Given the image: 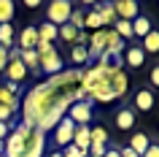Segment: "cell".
Here are the masks:
<instances>
[{"mask_svg": "<svg viewBox=\"0 0 159 157\" xmlns=\"http://www.w3.org/2000/svg\"><path fill=\"white\" fill-rule=\"evenodd\" d=\"M81 79H84V71L73 68V71H62L57 76H49L46 81L35 84L22 100V122L19 125L38 127L43 135L54 130L59 119L67 114L70 103L86 100L84 90H81Z\"/></svg>", "mask_w": 159, "mask_h": 157, "instance_id": "1", "label": "cell"}, {"mask_svg": "<svg viewBox=\"0 0 159 157\" xmlns=\"http://www.w3.org/2000/svg\"><path fill=\"white\" fill-rule=\"evenodd\" d=\"M81 90H84L89 103H94V100L97 103H111V100H119V98L127 95V90H129V76L116 65L97 62L94 68L84 71Z\"/></svg>", "mask_w": 159, "mask_h": 157, "instance_id": "2", "label": "cell"}, {"mask_svg": "<svg viewBox=\"0 0 159 157\" xmlns=\"http://www.w3.org/2000/svg\"><path fill=\"white\" fill-rule=\"evenodd\" d=\"M43 146H46V135L38 127L16 125L11 127L3 144V157H43Z\"/></svg>", "mask_w": 159, "mask_h": 157, "instance_id": "3", "label": "cell"}, {"mask_svg": "<svg viewBox=\"0 0 159 157\" xmlns=\"http://www.w3.org/2000/svg\"><path fill=\"white\" fill-rule=\"evenodd\" d=\"M35 52H38V71H46L49 76L62 73V57L57 54L54 46H49V43H38Z\"/></svg>", "mask_w": 159, "mask_h": 157, "instance_id": "4", "label": "cell"}, {"mask_svg": "<svg viewBox=\"0 0 159 157\" xmlns=\"http://www.w3.org/2000/svg\"><path fill=\"white\" fill-rule=\"evenodd\" d=\"M70 14H73V3H67V0H54V3H49V8H46L49 25H54V27L67 25Z\"/></svg>", "mask_w": 159, "mask_h": 157, "instance_id": "5", "label": "cell"}, {"mask_svg": "<svg viewBox=\"0 0 159 157\" xmlns=\"http://www.w3.org/2000/svg\"><path fill=\"white\" fill-rule=\"evenodd\" d=\"M65 116L73 125H89V119H92V103L89 100H75V103H70Z\"/></svg>", "mask_w": 159, "mask_h": 157, "instance_id": "6", "label": "cell"}, {"mask_svg": "<svg viewBox=\"0 0 159 157\" xmlns=\"http://www.w3.org/2000/svg\"><path fill=\"white\" fill-rule=\"evenodd\" d=\"M73 130H75V125L67 119V116H62L59 119V125L54 127V144L59 146V152L67 146V144H73Z\"/></svg>", "mask_w": 159, "mask_h": 157, "instance_id": "7", "label": "cell"}, {"mask_svg": "<svg viewBox=\"0 0 159 157\" xmlns=\"http://www.w3.org/2000/svg\"><path fill=\"white\" fill-rule=\"evenodd\" d=\"M113 6V14L116 19H124V22H132L138 17V3L135 0H119V3H111Z\"/></svg>", "mask_w": 159, "mask_h": 157, "instance_id": "8", "label": "cell"}, {"mask_svg": "<svg viewBox=\"0 0 159 157\" xmlns=\"http://www.w3.org/2000/svg\"><path fill=\"white\" fill-rule=\"evenodd\" d=\"M3 73L8 76V81H11V84H19V81H25V79H27V68L22 65V60H19V57H11Z\"/></svg>", "mask_w": 159, "mask_h": 157, "instance_id": "9", "label": "cell"}, {"mask_svg": "<svg viewBox=\"0 0 159 157\" xmlns=\"http://www.w3.org/2000/svg\"><path fill=\"white\" fill-rule=\"evenodd\" d=\"M127 68H143V62H146V52L140 49V46H127L124 49V60H121Z\"/></svg>", "mask_w": 159, "mask_h": 157, "instance_id": "10", "label": "cell"}, {"mask_svg": "<svg viewBox=\"0 0 159 157\" xmlns=\"http://www.w3.org/2000/svg\"><path fill=\"white\" fill-rule=\"evenodd\" d=\"M19 46H22L19 52H30V49H35V46H38V27L27 25L25 30L19 33Z\"/></svg>", "mask_w": 159, "mask_h": 157, "instance_id": "11", "label": "cell"}, {"mask_svg": "<svg viewBox=\"0 0 159 157\" xmlns=\"http://www.w3.org/2000/svg\"><path fill=\"white\" fill-rule=\"evenodd\" d=\"M16 92H19V87L16 84H6V87H0V106H6V108H11V111H16Z\"/></svg>", "mask_w": 159, "mask_h": 157, "instance_id": "12", "label": "cell"}, {"mask_svg": "<svg viewBox=\"0 0 159 157\" xmlns=\"http://www.w3.org/2000/svg\"><path fill=\"white\" fill-rule=\"evenodd\" d=\"M124 49H127V43L113 33V27L105 30V54H121Z\"/></svg>", "mask_w": 159, "mask_h": 157, "instance_id": "13", "label": "cell"}, {"mask_svg": "<svg viewBox=\"0 0 159 157\" xmlns=\"http://www.w3.org/2000/svg\"><path fill=\"white\" fill-rule=\"evenodd\" d=\"M94 14L100 17V22H102V30H105V25H113L116 22V14H113V6L111 3H94Z\"/></svg>", "mask_w": 159, "mask_h": 157, "instance_id": "14", "label": "cell"}, {"mask_svg": "<svg viewBox=\"0 0 159 157\" xmlns=\"http://www.w3.org/2000/svg\"><path fill=\"white\" fill-rule=\"evenodd\" d=\"M73 146L78 149H89V125H75V130H73Z\"/></svg>", "mask_w": 159, "mask_h": 157, "instance_id": "15", "label": "cell"}, {"mask_svg": "<svg viewBox=\"0 0 159 157\" xmlns=\"http://www.w3.org/2000/svg\"><path fill=\"white\" fill-rule=\"evenodd\" d=\"M135 108L138 111H151L154 108V92L151 90H138V95H135Z\"/></svg>", "mask_w": 159, "mask_h": 157, "instance_id": "16", "label": "cell"}, {"mask_svg": "<svg viewBox=\"0 0 159 157\" xmlns=\"http://www.w3.org/2000/svg\"><path fill=\"white\" fill-rule=\"evenodd\" d=\"M154 27H151V19L143 17V14H138V17L132 19V35H138V38H143V35H148Z\"/></svg>", "mask_w": 159, "mask_h": 157, "instance_id": "17", "label": "cell"}, {"mask_svg": "<svg viewBox=\"0 0 159 157\" xmlns=\"http://www.w3.org/2000/svg\"><path fill=\"white\" fill-rule=\"evenodd\" d=\"M148 146H151V141H148V135H146V133H135L132 138H129V149H132L138 157H140Z\"/></svg>", "mask_w": 159, "mask_h": 157, "instance_id": "18", "label": "cell"}, {"mask_svg": "<svg viewBox=\"0 0 159 157\" xmlns=\"http://www.w3.org/2000/svg\"><path fill=\"white\" fill-rule=\"evenodd\" d=\"M57 41V27L54 25H49V22H46V25H41L38 27V43H54Z\"/></svg>", "mask_w": 159, "mask_h": 157, "instance_id": "19", "label": "cell"}, {"mask_svg": "<svg viewBox=\"0 0 159 157\" xmlns=\"http://www.w3.org/2000/svg\"><path fill=\"white\" fill-rule=\"evenodd\" d=\"M135 125V111L132 108H121L116 114V127H121V130H129Z\"/></svg>", "mask_w": 159, "mask_h": 157, "instance_id": "20", "label": "cell"}, {"mask_svg": "<svg viewBox=\"0 0 159 157\" xmlns=\"http://www.w3.org/2000/svg\"><path fill=\"white\" fill-rule=\"evenodd\" d=\"M146 54H154V52H159V33L157 30H151L148 35H143V46H140Z\"/></svg>", "mask_w": 159, "mask_h": 157, "instance_id": "21", "label": "cell"}, {"mask_svg": "<svg viewBox=\"0 0 159 157\" xmlns=\"http://www.w3.org/2000/svg\"><path fill=\"white\" fill-rule=\"evenodd\" d=\"M70 62H73V65H84V62H89L86 46H78V43H73V46H70Z\"/></svg>", "mask_w": 159, "mask_h": 157, "instance_id": "22", "label": "cell"}, {"mask_svg": "<svg viewBox=\"0 0 159 157\" xmlns=\"http://www.w3.org/2000/svg\"><path fill=\"white\" fill-rule=\"evenodd\" d=\"M57 38H62V41H67L73 46V43L78 41V30H75L73 25H62V27H57Z\"/></svg>", "mask_w": 159, "mask_h": 157, "instance_id": "23", "label": "cell"}, {"mask_svg": "<svg viewBox=\"0 0 159 157\" xmlns=\"http://www.w3.org/2000/svg\"><path fill=\"white\" fill-rule=\"evenodd\" d=\"M89 144H108V130H105L102 125L89 127Z\"/></svg>", "mask_w": 159, "mask_h": 157, "instance_id": "24", "label": "cell"}, {"mask_svg": "<svg viewBox=\"0 0 159 157\" xmlns=\"http://www.w3.org/2000/svg\"><path fill=\"white\" fill-rule=\"evenodd\" d=\"M19 60H22V65L27 68V73H30V71H38V52H35V49L22 52V54H19Z\"/></svg>", "mask_w": 159, "mask_h": 157, "instance_id": "25", "label": "cell"}, {"mask_svg": "<svg viewBox=\"0 0 159 157\" xmlns=\"http://www.w3.org/2000/svg\"><path fill=\"white\" fill-rule=\"evenodd\" d=\"M11 19H14V3L0 0V25H11Z\"/></svg>", "mask_w": 159, "mask_h": 157, "instance_id": "26", "label": "cell"}, {"mask_svg": "<svg viewBox=\"0 0 159 157\" xmlns=\"http://www.w3.org/2000/svg\"><path fill=\"white\" fill-rule=\"evenodd\" d=\"M113 33L119 35V38H121V41H124V38H132V22H124V19H116V22H113Z\"/></svg>", "mask_w": 159, "mask_h": 157, "instance_id": "27", "label": "cell"}, {"mask_svg": "<svg viewBox=\"0 0 159 157\" xmlns=\"http://www.w3.org/2000/svg\"><path fill=\"white\" fill-rule=\"evenodd\" d=\"M16 33H14V25H0V46H6L8 49L11 43H14Z\"/></svg>", "mask_w": 159, "mask_h": 157, "instance_id": "28", "label": "cell"}, {"mask_svg": "<svg viewBox=\"0 0 159 157\" xmlns=\"http://www.w3.org/2000/svg\"><path fill=\"white\" fill-rule=\"evenodd\" d=\"M84 27L92 30V33H97V30H102V22H100V17H97L94 11H86L84 14Z\"/></svg>", "mask_w": 159, "mask_h": 157, "instance_id": "29", "label": "cell"}, {"mask_svg": "<svg viewBox=\"0 0 159 157\" xmlns=\"http://www.w3.org/2000/svg\"><path fill=\"white\" fill-rule=\"evenodd\" d=\"M84 14H86V11H73L70 19H67V25H73L75 30H78V27H84Z\"/></svg>", "mask_w": 159, "mask_h": 157, "instance_id": "30", "label": "cell"}, {"mask_svg": "<svg viewBox=\"0 0 159 157\" xmlns=\"http://www.w3.org/2000/svg\"><path fill=\"white\" fill-rule=\"evenodd\" d=\"M62 155H65V157H86V152H84V149H78V146H73V144H67V146L62 149Z\"/></svg>", "mask_w": 159, "mask_h": 157, "instance_id": "31", "label": "cell"}, {"mask_svg": "<svg viewBox=\"0 0 159 157\" xmlns=\"http://www.w3.org/2000/svg\"><path fill=\"white\" fill-rule=\"evenodd\" d=\"M6 65H8V49H6V46H0V73L6 71Z\"/></svg>", "mask_w": 159, "mask_h": 157, "instance_id": "32", "label": "cell"}, {"mask_svg": "<svg viewBox=\"0 0 159 157\" xmlns=\"http://www.w3.org/2000/svg\"><path fill=\"white\" fill-rule=\"evenodd\" d=\"M11 133V122H0V141H6Z\"/></svg>", "mask_w": 159, "mask_h": 157, "instance_id": "33", "label": "cell"}, {"mask_svg": "<svg viewBox=\"0 0 159 157\" xmlns=\"http://www.w3.org/2000/svg\"><path fill=\"white\" fill-rule=\"evenodd\" d=\"M140 157H159V146H157V144H151V146L146 149V152H143Z\"/></svg>", "mask_w": 159, "mask_h": 157, "instance_id": "34", "label": "cell"}, {"mask_svg": "<svg viewBox=\"0 0 159 157\" xmlns=\"http://www.w3.org/2000/svg\"><path fill=\"white\" fill-rule=\"evenodd\" d=\"M11 108H6V106H0V122H11Z\"/></svg>", "mask_w": 159, "mask_h": 157, "instance_id": "35", "label": "cell"}, {"mask_svg": "<svg viewBox=\"0 0 159 157\" xmlns=\"http://www.w3.org/2000/svg\"><path fill=\"white\" fill-rule=\"evenodd\" d=\"M119 157H138V155H135L129 146H124V149H119Z\"/></svg>", "mask_w": 159, "mask_h": 157, "instance_id": "36", "label": "cell"}, {"mask_svg": "<svg viewBox=\"0 0 159 157\" xmlns=\"http://www.w3.org/2000/svg\"><path fill=\"white\" fill-rule=\"evenodd\" d=\"M151 84H159V68H154V71H151Z\"/></svg>", "mask_w": 159, "mask_h": 157, "instance_id": "37", "label": "cell"}, {"mask_svg": "<svg viewBox=\"0 0 159 157\" xmlns=\"http://www.w3.org/2000/svg\"><path fill=\"white\" fill-rule=\"evenodd\" d=\"M25 6H27V8H38V6H41V0H25Z\"/></svg>", "mask_w": 159, "mask_h": 157, "instance_id": "38", "label": "cell"}, {"mask_svg": "<svg viewBox=\"0 0 159 157\" xmlns=\"http://www.w3.org/2000/svg\"><path fill=\"white\" fill-rule=\"evenodd\" d=\"M102 157H119V149H105V155Z\"/></svg>", "mask_w": 159, "mask_h": 157, "instance_id": "39", "label": "cell"}, {"mask_svg": "<svg viewBox=\"0 0 159 157\" xmlns=\"http://www.w3.org/2000/svg\"><path fill=\"white\" fill-rule=\"evenodd\" d=\"M49 157H65V155H62V152H59V149H57V152H51Z\"/></svg>", "mask_w": 159, "mask_h": 157, "instance_id": "40", "label": "cell"}, {"mask_svg": "<svg viewBox=\"0 0 159 157\" xmlns=\"http://www.w3.org/2000/svg\"><path fill=\"white\" fill-rule=\"evenodd\" d=\"M86 157H92V155H86Z\"/></svg>", "mask_w": 159, "mask_h": 157, "instance_id": "41", "label": "cell"}, {"mask_svg": "<svg viewBox=\"0 0 159 157\" xmlns=\"http://www.w3.org/2000/svg\"><path fill=\"white\" fill-rule=\"evenodd\" d=\"M0 157H3V155H0Z\"/></svg>", "mask_w": 159, "mask_h": 157, "instance_id": "42", "label": "cell"}]
</instances>
